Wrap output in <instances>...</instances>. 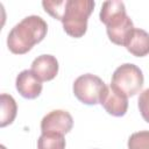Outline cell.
Returning a JSON list of instances; mask_svg holds the SVG:
<instances>
[{
    "label": "cell",
    "mask_w": 149,
    "mask_h": 149,
    "mask_svg": "<svg viewBox=\"0 0 149 149\" xmlns=\"http://www.w3.org/2000/svg\"><path fill=\"white\" fill-rule=\"evenodd\" d=\"M73 119L71 114L63 109H55L49 112L41 121L42 133H54L64 135L72 129Z\"/></svg>",
    "instance_id": "cell-6"
},
{
    "label": "cell",
    "mask_w": 149,
    "mask_h": 149,
    "mask_svg": "<svg viewBox=\"0 0 149 149\" xmlns=\"http://www.w3.org/2000/svg\"><path fill=\"white\" fill-rule=\"evenodd\" d=\"M94 5L92 0H68L62 19L64 31L74 38L84 36L87 30V20L93 12Z\"/></svg>",
    "instance_id": "cell-3"
},
{
    "label": "cell",
    "mask_w": 149,
    "mask_h": 149,
    "mask_svg": "<svg viewBox=\"0 0 149 149\" xmlns=\"http://www.w3.org/2000/svg\"><path fill=\"white\" fill-rule=\"evenodd\" d=\"M125 47L136 57L147 56L149 54V34L141 28H134Z\"/></svg>",
    "instance_id": "cell-10"
},
{
    "label": "cell",
    "mask_w": 149,
    "mask_h": 149,
    "mask_svg": "<svg viewBox=\"0 0 149 149\" xmlns=\"http://www.w3.org/2000/svg\"><path fill=\"white\" fill-rule=\"evenodd\" d=\"M106 87L104 80L92 73L79 76L73 83V93L76 98L85 105H97Z\"/></svg>",
    "instance_id": "cell-5"
},
{
    "label": "cell",
    "mask_w": 149,
    "mask_h": 149,
    "mask_svg": "<svg viewBox=\"0 0 149 149\" xmlns=\"http://www.w3.org/2000/svg\"><path fill=\"white\" fill-rule=\"evenodd\" d=\"M105 111L113 116H123L128 109V99L125 94L118 92L112 86L105 87L99 102Z\"/></svg>",
    "instance_id": "cell-7"
},
{
    "label": "cell",
    "mask_w": 149,
    "mask_h": 149,
    "mask_svg": "<svg viewBox=\"0 0 149 149\" xmlns=\"http://www.w3.org/2000/svg\"><path fill=\"white\" fill-rule=\"evenodd\" d=\"M68 0L62 1H42V6L47 13H49L52 17L62 21L63 15L65 13Z\"/></svg>",
    "instance_id": "cell-14"
},
{
    "label": "cell",
    "mask_w": 149,
    "mask_h": 149,
    "mask_svg": "<svg viewBox=\"0 0 149 149\" xmlns=\"http://www.w3.org/2000/svg\"><path fill=\"white\" fill-rule=\"evenodd\" d=\"M128 149H149V130L133 133L128 139Z\"/></svg>",
    "instance_id": "cell-13"
},
{
    "label": "cell",
    "mask_w": 149,
    "mask_h": 149,
    "mask_svg": "<svg viewBox=\"0 0 149 149\" xmlns=\"http://www.w3.org/2000/svg\"><path fill=\"white\" fill-rule=\"evenodd\" d=\"M143 80V73L139 66L132 63H125L113 72L111 86L128 98L140 92Z\"/></svg>",
    "instance_id": "cell-4"
},
{
    "label": "cell",
    "mask_w": 149,
    "mask_h": 149,
    "mask_svg": "<svg viewBox=\"0 0 149 149\" xmlns=\"http://www.w3.org/2000/svg\"><path fill=\"white\" fill-rule=\"evenodd\" d=\"M100 21L106 24V31L111 42L118 45L126 44L128 37L134 30V24L126 13L122 1H105L100 9Z\"/></svg>",
    "instance_id": "cell-2"
},
{
    "label": "cell",
    "mask_w": 149,
    "mask_h": 149,
    "mask_svg": "<svg viewBox=\"0 0 149 149\" xmlns=\"http://www.w3.org/2000/svg\"><path fill=\"white\" fill-rule=\"evenodd\" d=\"M139 109L144 121L149 123V88L144 90L139 97Z\"/></svg>",
    "instance_id": "cell-15"
},
{
    "label": "cell",
    "mask_w": 149,
    "mask_h": 149,
    "mask_svg": "<svg viewBox=\"0 0 149 149\" xmlns=\"http://www.w3.org/2000/svg\"><path fill=\"white\" fill-rule=\"evenodd\" d=\"M37 149H65L64 135L42 133L37 140Z\"/></svg>",
    "instance_id": "cell-12"
},
{
    "label": "cell",
    "mask_w": 149,
    "mask_h": 149,
    "mask_svg": "<svg viewBox=\"0 0 149 149\" xmlns=\"http://www.w3.org/2000/svg\"><path fill=\"white\" fill-rule=\"evenodd\" d=\"M48 24L38 15H29L15 24L8 36L7 47L16 55H23L40 43L47 35Z\"/></svg>",
    "instance_id": "cell-1"
},
{
    "label": "cell",
    "mask_w": 149,
    "mask_h": 149,
    "mask_svg": "<svg viewBox=\"0 0 149 149\" xmlns=\"http://www.w3.org/2000/svg\"><path fill=\"white\" fill-rule=\"evenodd\" d=\"M15 86L26 99H35L42 92V81L31 70L21 71L16 77Z\"/></svg>",
    "instance_id": "cell-8"
},
{
    "label": "cell",
    "mask_w": 149,
    "mask_h": 149,
    "mask_svg": "<svg viewBox=\"0 0 149 149\" xmlns=\"http://www.w3.org/2000/svg\"><path fill=\"white\" fill-rule=\"evenodd\" d=\"M1 119H0V126L6 127L7 125H10L17 112V106L14 100V98L7 93H2L1 97Z\"/></svg>",
    "instance_id": "cell-11"
},
{
    "label": "cell",
    "mask_w": 149,
    "mask_h": 149,
    "mask_svg": "<svg viewBox=\"0 0 149 149\" xmlns=\"http://www.w3.org/2000/svg\"><path fill=\"white\" fill-rule=\"evenodd\" d=\"M58 61L52 55H41L31 63V71L41 79V81H49L58 73Z\"/></svg>",
    "instance_id": "cell-9"
}]
</instances>
